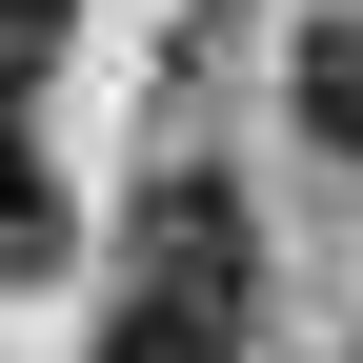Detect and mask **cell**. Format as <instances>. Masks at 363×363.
<instances>
[{
    "label": "cell",
    "instance_id": "obj_4",
    "mask_svg": "<svg viewBox=\"0 0 363 363\" xmlns=\"http://www.w3.org/2000/svg\"><path fill=\"white\" fill-rule=\"evenodd\" d=\"M0 40H61V0H0Z\"/></svg>",
    "mask_w": 363,
    "mask_h": 363
},
{
    "label": "cell",
    "instance_id": "obj_1",
    "mask_svg": "<svg viewBox=\"0 0 363 363\" xmlns=\"http://www.w3.org/2000/svg\"><path fill=\"white\" fill-rule=\"evenodd\" d=\"M101 363H242V202L222 182H142V262L101 303Z\"/></svg>",
    "mask_w": 363,
    "mask_h": 363
},
{
    "label": "cell",
    "instance_id": "obj_2",
    "mask_svg": "<svg viewBox=\"0 0 363 363\" xmlns=\"http://www.w3.org/2000/svg\"><path fill=\"white\" fill-rule=\"evenodd\" d=\"M283 101H303V142H323V162H363V21H303Z\"/></svg>",
    "mask_w": 363,
    "mask_h": 363
},
{
    "label": "cell",
    "instance_id": "obj_3",
    "mask_svg": "<svg viewBox=\"0 0 363 363\" xmlns=\"http://www.w3.org/2000/svg\"><path fill=\"white\" fill-rule=\"evenodd\" d=\"M61 242H81V222H61V162H40L21 121H0V283H40Z\"/></svg>",
    "mask_w": 363,
    "mask_h": 363
}]
</instances>
